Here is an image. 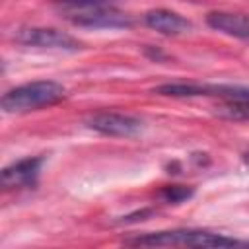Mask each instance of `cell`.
<instances>
[{"label":"cell","mask_w":249,"mask_h":249,"mask_svg":"<svg viewBox=\"0 0 249 249\" xmlns=\"http://www.w3.org/2000/svg\"><path fill=\"white\" fill-rule=\"evenodd\" d=\"M68 19L72 25L93 27V29H126L134 23L126 12L117 8H105V6L80 10L78 14H72Z\"/></svg>","instance_id":"obj_4"},{"label":"cell","mask_w":249,"mask_h":249,"mask_svg":"<svg viewBox=\"0 0 249 249\" xmlns=\"http://www.w3.org/2000/svg\"><path fill=\"white\" fill-rule=\"evenodd\" d=\"M124 243L136 247H247L249 239H235L208 230H167L138 233L126 237Z\"/></svg>","instance_id":"obj_1"},{"label":"cell","mask_w":249,"mask_h":249,"mask_svg":"<svg viewBox=\"0 0 249 249\" xmlns=\"http://www.w3.org/2000/svg\"><path fill=\"white\" fill-rule=\"evenodd\" d=\"M245 160H247V161H249V154H247V156H245Z\"/></svg>","instance_id":"obj_13"},{"label":"cell","mask_w":249,"mask_h":249,"mask_svg":"<svg viewBox=\"0 0 249 249\" xmlns=\"http://www.w3.org/2000/svg\"><path fill=\"white\" fill-rule=\"evenodd\" d=\"M142 121L124 113H97L88 119V126L105 136H134L142 130Z\"/></svg>","instance_id":"obj_5"},{"label":"cell","mask_w":249,"mask_h":249,"mask_svg":"<svg viewBox=\"0 0 249 249\" xmlns=\"http://www.w3.org/2000/svg\"><path fill=\"white\" fill-rule=\"evenodd\" d=\"M66 97L62 84L54 80H37L18 88H12L2 97L4 113H29L60 103Z\"/></svg>","instance_id":"obj_2"},{"label":"cell","mask_w":249,"mask_h":249,"mask_svg":"<svg viewBox=\"0 0 249 249\" xmlns=\"http://www.w3.org/2000/svg\"><path fill=\"white\" fill-rule=\"evenodd\" d=\"M144 53H146V56H150L152 60H156V62H160V60H163L165 58V54L160 51V49H154V47H146L144 49Z\"/></svg>","instance_id":"obj_12"},{"label":"cell","mask_w":249,"mask_h":249,"mask_svg":"<svg viewBox=\"0 0 249 249\" xmlns=\"http://www.w3.org/2000/svg\"><path fill=\"white\" fill-rule=\"evenodd\" d=\"M14 39L25 47H39V49H53V51L76 53L84 49V43H80L76 37L64 31H58L54 27H25V29H19L14 35Z\"/></svg>","instance_id":"obj_3"},{"label":"cell","mask_w":249,"mask_h":249,"mask_svg":"<svg viewBox=\"0 0 249 249\" xmlns=\"http://www.w3.org/2000/svg\"><path fill=\"white\" fill-rule=\"evenodd\" d=\"M152 214H154V210H138V212H132V214L123 216L117 224H134V222H142V220H146V218L152 216Z\"/></svg>","instance_id":"obj_11"},{"label":"cell","mask_w":249,"mask_h":249,"mask_svg":"<svg viewBox=\"0 0 249 249\" xmlns=\"http://www.w3.org/2000/svg\"><path fill=\"white\" fill-rule=\"evenodd\" d=\"M193 195H195V189H193V187H187V185H163V187L158 191V196H160L163 202H169V204L185 202V200H189Z\"/></svg>","instance_id":"obj_10"},{"label":"cell","mask_w":249,"mask_h":249,"mask_svg":"<svg viewBox=\"0 0 249 249\" xmlns=\"http://www.w3.org/2000/svg\"><path fill=\"white\" fill-rule=\"evenodd\" d=\"M144 23L152 29H156L158 33L161 35H181V33H187L193 25L187 18H183L181 14L177 12H171V10H163V8H158V10H150L146 16H144Z\"/></svg>","instance_id":"obj_7"},{"label":"cell","mask_w":249,"mask_h":249,"mask_svg":"<svg viewBox=\"0 0 249 249\" xmlns=\"http://www.w3.org/2000/svg\"><path fill=\"white\" fill-rule=\"evenodd\" d=\"M154 93L167 95V97H198V95H212V84H193V82L161 84V86L154 88Z\"/></svg>","instance_id":"obj_9"},{"label":"cell","mask_w":249,"mask_h":249,"mask_svg":"<svg viewBox=\"0 0 249 249\" xmlns=\"http://www.w3.org/2000/svg\"><path fill=\"white\" fill-rule=\"evenodd\" d=\"M206 23L230 37H237L249 41V16L245 14H231V12H210L206 16Z\"/></svg>","instance_id":"obj_8"},{"label":"cell","mask_w":249,"mask_h":249,"mask_svg":"<svg viewBox=\"0 0 249 249\" xmlns=\"http://www.w3.org/2000/svg\"><path fill=\"white\" fill-rule=\"evenodd\" d=\"M43 161H45L43 156H29L10 163L8 167L2 169V187L4 189L35 187Z\"/></svg>","instance_id":"obj_6"}]
</instances>
